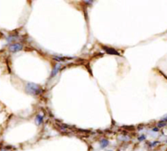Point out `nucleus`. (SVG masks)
Wrapping results in <instances>:
<instances>
[{
    "mask_svg": "<svg viewBox=\"0 0 167 151\" xmlns=\"http://www.w3.org/2000/svg\"><path fill=\"white\" fill-rule=\"evenodd\" d=\"M22 45L20 43H14V44H12L10 46V50L12 52H17V51H20L22 50Z\"/></svg>",
    "mask_w": 167,
    "mask_h": 151,
    "instance_id": "obj_2",
    "label": "nucleus"
},
{
    "mask_svg": "<svg viewBox=\"0 0 167 151\" xmlns=\"http://www.w3.org/2000/svg\"><path fill=\"white\" fill-rule=\"evenodd\" d=\"M145 138H146V137L144 135H142L141 137H138V141H143V140H145Z\"/></svg>",
    "mask_w": 167,
    "mask_h": 151,
    "instance_id": "obj_8",
    "label": "nucleus"
},
{
    "mask_svg": "<svg viewBox=\"0 0 167 151\" xmlns=\"http://www.w3.org/2000/svg\"><path fill=\"white\" fill-rule=\"evenodd\" d=\"M166 123L165 122H160V123L158 124V128H161V127H164V126H166Z\"/></svg>",
    "mask_w": 167,
    "mask_h": 151,
    "instance_id": "obj_7",
    "label": "nucleus"
},
{
    "mask_svg": "<svg viewBox=\"0 0 167 151\" xmlns=\"http://www.w3.org/2000/svg\"><path fill=\"white\" fill-rule=\"evenodd\" d=\"M166 121H167V116H166V117H165L164 119H163L162 120H161V122H165V123H166Z\"/></svg>",
    "mask_w": 167,
    "mask_h": 151,
    "instance_id": "obj_10",
    "label": "nucleus"
},
{
    "mask_svg": "<svg viewBox=\"0 0 167 151\" xmlns=\"http://www.w3.org/2000/svg\"><path fill=\"white\" fill-rule=\"evenodd\" d=\"M153 131H155V132H157V131H158V128H153Z\"/></svg>",
    "mask_w": 167,
    "mask_h": 151,
    "instance_id": "obj_11",
    "label": "nucleus"
},
{
    "mask_svg": "<svg viewBox=\"0 0 167 151\" xmlns=\"http://www.w3.org/2000/svg\"><path fill=\"white\" fill-rule=\"evenodd\" d=\"M103 49L104 50L106 51V52L108 53V54L109 55H119V53L117 52V50H116L115 49H113V48H110V47H106V46H104Z\"/></svg>",
    "mask_w": 167,
    "mask_h": 151,
    "instance_id": "obj_4",
    "label": "nucleus"
},
{
    "mask_svg": "<svg viewBox=\"0 0 167 151\" xmlns=\"http://www.w3.org/2000/svg\"><path fill=\"white\" fill-rule=\"evenodd\" d=\"M26 91L28 93L33 95H38L42 93V89L38 85L34 83H30V82L27 83L26 85Z\"/></svg>",
    "mask_w": 167,
    "mask_h": 151,
    "instance_id": "obj_1",
    "label": "nucleus"
},
{
    "mask_svg": "<svg viewBox=\"0 0 167 151\" xmlns=\"http://www.w3.org/2000/svg\"><path fill=\"white\" fill-rule=\"evenodd\" d=\"M108 151H112V150H108Z\"/></svg>",
    "mask_w": 167,
    "mask_h": 151,
    "instance_id": "obj_12",
    "label": "nucleus"
},
{
    "mask_svg": "<svg viewBox=\"0 0 167 151\" xmlns=\"http://www.w3.org/2000/svg\"><path fill=\"white\" fill-rule=\"evenodd\" d=\"M60 68H61V65H60V64H56V66L54 67V68L52 69V73H51V78L54 77V76H56V75H57L58 72H60Z\"/></svg>",
    "mask_w": 167,
    "mask_h": 151,
    "instance_id": "obj_3",
    "label": "nucleus"
},
{
    "mask_svg": "<svg viewBox=\"0 0 167 151\" xmlns=\"http://www.w3.org/2000/svg\"><path fill=\"white\" fill-rule=\"evenodd\" d=\"M109 141L108 140H106V139H103V140H101L100 141V147H101L102 149H104V148H105V147H107L108 146H109Z\"/></svg>",
    "mask_w": 167,
    "mask_h": 151,
    "instance_id": "obj_6",
    "label": "nucleus"
},
{
    "mask_svg": "<svg viewBox=\"0 0 167 151\" xmlns=\"http://www.w3.org/2000/svg\"><path fill=\"white\" fill-rule=\"evenodd\" d=\"M157 144H158V141H155V142H153V144H151V146H154Z\"/></svg>",
    "mask_w": 167,
    "mask_h": 151,
    "instance_id": "obj_9",
    "label": "nucleus"
},
{
    "mask_svg": "<svg viewBox=\"0 0 167 151\" xmlns=\"http://www.w3.org/2000/svg\"><path fill=\"white\" fill-rule=\"evenodd\" d=\"M35 121H36V124H37L38 125H40V124L43 123V116L41 114H38V115L36 116Z\"/></svg>",
    "mask_w": 167,
    "mask_h": 151,
    "instance_id": "obj_5",
    "label": "nucleus"
}]
</instances>
